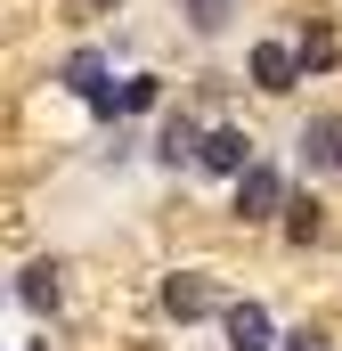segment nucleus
I'll return each mask as SVG.
<instances>
[{
  "label": "nucleus",
  "instance_id": "obj_1",
  "mask_svg": "<svg viewBox=\"0 0 342 351\" xmlns=\"http://www.w3.org/2000/svg\"><path fill=\"white\" fill-rule=\"evenodd\" d=\"M196 164H204V172H220V180H237L245 164H253V139H245L237 123H220V131H204V139H196Z\"/></svg>",
  "mask_w": 342,
  "mask_h": 351
},
{
  "label": "nucleus",
  "instance_id": "obj_2",
  "mask_svg": "<svg viewBox=\"0 0 342 351\" xmlns=\"http://www.w3.org/2000/svg\"><path fill=\"white\" fill-rule=\"evenodd\" d=\"M277 204H285V180L269 172V164H245V172H237V213H245V221H269Z\"/></svg>",
  "mask_w": 342,
  "mask_h": 351
},
{
  "label": "nucleus",
  "instance_id": "obj_3",
  "mask_svg": "<svg viewBox=\"0 0 342 351\" xmlns=\"http://www.w3.org/2000/svg\"><path fill=\"white\" fill-rule=\"evenodd\" d=\"M228 351H277V319L261 311V302H228Z\"/></svg>",
  "mask_w": 342,
  "mask_h": 351
},
{
  "label": "nucleus",
  "instance_id": "obj_4",
  "mask_svg": "<svg viewBox=\"0 0 342 351\" xmlns=\"http://www.w3.org/2000/svg\"><path fill=\"white\" fill-rule=\"evenodd\" d=\"M253 82L269 90V98H285V90L302 82V66H293V49H285V41H253Z\"/></svg>",
  "mask_w": 342,
  "mask_h": 351
},
{
  "label": "nucleus",
  "instance_id": "obj_5",
  "mask_svg": "<svg viewBox=\"0 0 342 351\" xmlns=\"http://www.w3.org/2000/svg\"><path fill=\"white\" fill-rule=\"evenodd\" d=\"M66 90H74V98H90L98 114H114V90H106V58H98V49L66 58Z\"/></svg>",
  "mask_w": 342,
  "mask_h": 351
},
{
  "label": "nucleus",
  "instance_id": "obj_6",
  "mask_svg": "<svg viewBox=\"0 0 342 351\" xmlns=\"http://www.w3.org/2000/svg\"><path fill=\"white\" fill-rule=\"evenodd\" d=\"M163 311L187 327V319H204L212 311V278H196V269H179V278H163Z\"/></svg>",
  "mask_w": 342,
  "mask_h": 351
},
{
  "label": "nucleus",
  "instance_id": "obj_7",
  "mask_svg": "<svg viewBox=\"0 0 342 351\" xmlns=\"http://www.w3.org/2000/svg\"><path fill=\"white\" fill-rule=\"evenodd\" d=\"M16 294H25L33 311H57V294H66V286H57V262H33L25 278H16Z\"/></svg>",
  "mask_w": 342,
  "mask_h": 351
},
{
  "label": "nucleus",
  "instance_id": "obj_8",
  "mask_svg": "<svg viewBox=\"0 0 342 351\" xmlns=\"http://www.w3.org/2000/svg\"><path fill=\"white\" fill-rule=\"evenodd\" d=\"M196 139H204V131H196V123L179 114V123H163V139H155V156H163L171 172H179V164H196Z\"/></svg>",
  "mask_w": 342,
  "mask_h": 351
},
{
  "label": "nucleus",
  "instance_id": "obj_9",
  "mask_svg": "<svg viewBox=\"0 0 342 351\" xmlns=\"http://www.w3.org/2000/svg\"><path fill=\"white\" fill-rule=\"evenodd\" d=\"M293 66H302V74L334 66V33H326V25H310V33H302V49H293Z\"/></svg>",
  "mask_w": 342,
  "mask_h": 351
},
{
  "label": "nucleus",
  "instance_id": "obj_10",
  "mask_svg": "<svg viewBox=\"0 0 342 351\" xmlns=\"http://www.w3.org/2000/svg\"><path fill=\"white\" fill-rule=\"evenodd\" d=\"M334 139H342V123H326V114H318V123L302 131V164H334Z\"/></svg>",
  "mask_w": 342,
  "mask_h": 351
},
{
  "label": "nucleus",
  "instance_id": "obj_11",
  "mask_svg": "<svg viewBox=\"0 0 342 351\" xmlns=\"http://www.w3.org/2000/svg\"><path fill=\"white\" fill-rule=\"evenodd\" d=\"M277 213H285V237H293V245H310V237L326 229V221H318V204H293V196H285Z\"/></svg>",
  "mask_w": 342,
  "mask_h": 351
},
{
  "label": "nucleus",
  "instance_id": "obj_12",
  "mask_svg": "<svg viewBox=\"0 0 342 351\" xmlns=\"http://www.w3.org/2000/svg\"><path fill=\"white\" fill-rule=\"evenodd\" d=\"M187 25H196V33H220V25H228V0H187Z\"/></svg>",
  "mask_w": 342,
  "mask_h": 351
},
{
  "label": "nucleus",
  "instance_id": "obj_13",
  "mask_svg": "<svg viewBox=\"0 0 342 351\" xmlns=\"http://www.w3.org/2000/svg\"><path fill=\"white\" fill-rule=\"evenodd\" d=\"M114 106H131V114H147V106H155V82H122V98H114Z\"/></svg>",
  "mask_w": 342,
  "mask_h": 351
},
{
  "label": "nucleus",
  "instance_id": "obj_14",
  "mask_svg": "<svg viewBox=\"0 0 342 351\" xmlns=\"http://www.w3.org/2000/svg\"><path fill=\"white\" fill-rule=\"evenodd\" d=\"M277 351H326V335H318V327H302V335H277Z\"/></svg>",
  "mask_w": 342,
  "mask_h": 351
},
{
  "label": "nucleus",
  "instance_id": "obj_15",
  "mask_svg": "<svg viewBox=\"0 0 342 351\" xmlns=\"http://www.w3.org/2000/svg\"><path fill=\"white\" fill-rule=\"evenodd\" d=\"M90 8H114V0H90Z\"/></svg>",
  "mask_w": 342,
  "mask_h": 351
},
{
  "label": "nucleus",
  "instance_id": "obj_16",
  "mask_svg": "<svg viewBox=\"0 0 342 351\" xmlns=\"http://www.w3.org/2000/svg\"><path fill=\"white\" fill-rule=\"evenodd\" d=\"M334 164H342V139H334Z\"/></svg>",
  "mask_w": 342,
  "mask_h": 351
}]
</instances>
